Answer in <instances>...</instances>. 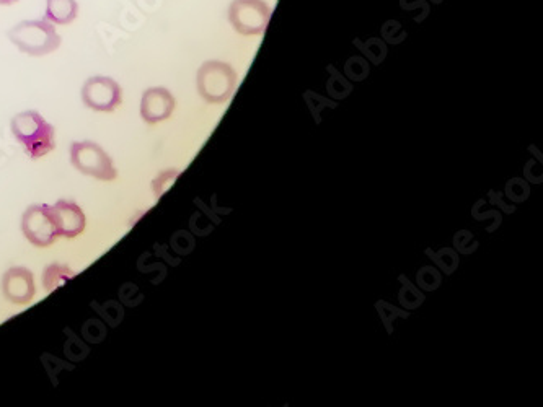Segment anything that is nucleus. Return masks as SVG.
Wrapping results in <instances>:
<instances>
[{
    "instance_id": "nucleus-1",
    "label": "nucleus",
    "mask_w": 543,
    "mask_h": 407,
    "mask_svg": "<svg viewBox=\"0 0 543 407\" xmlns=\"http://www.w3.org/2000/svg\"><path fill=\"white\" fill-rule=\"evenodd\" d=\"M12 132L31 158L45 157L54 149V127L36 111H25L12 119Z\"/></svg>"
},
{
    "instance_id": "nucleus-9",
    "label": "nucleus",
    "mask_w": 543,
    "mask_h": 407,
    "mask_svg": "<svg viewBox=\"0 0 543 407\" xmlns=\"http://www.w3.org/2000/svg\"><path fill=\"white\" fill-rule=\"evenodd\" d=\"M53 211L58 222L59 237L74 238L84 232V212L76 204L61 201L54 204Z\"/></svg>"
},
{
    "instance_id": "nucleus-2",
    "label": "nucleus",
    "mask_w": 543,
    "mask_h": 407,
    "mask_svg": "<svg viewBox=\"0 0 543 407\" xmlns=\"http://www.w3.org/2000/svg\"><path fill=\"white\" fill-rule=\"evenodd\" d=\"M9 38L22 53L45 56L53 53L61 44V36L48 20H25L9 31Z\"/></svg>"
},
{
    "instance_id": "nucleus-7",
    "label": "nucleus",
    "mask_w": 543,
    "mask_h": 407,
    "mask_svg": "<svg viewBox=\"0 0 543 407\" xmlns=\"http://www.w3.org/2000/svg\"><path fill=\"white\" fill-rule=\"evenodd\" d=\"M82 100L95 111H113L121 105L123 92L110 77H92L82 88Z\"/></svg>"
},
{
    "instance_id": "nucleus-5",
    "label": "nucleus",
    "mask_w": 543,
    "mask_h": 407,
    "mask_svg": "<svg viewBox=\"0 0 543 407\" xmlns=\"http://www.w3.org/2000/svg\"><path fill=\"white\" fill-rule=\"evenodd\" d=\"M23 232L31 243L48 246L59 237L53 206H35L23 217Z\"/></svg>"
},
{
    "instance_id": "nucleus-11",
    "label": "nucleus",
    "mask_w": 543,
    "mask_h": 407,
    "mask_svg": "<svg viewBox=\"0 0 543 407\" xmlns=\"http://www.w3.org/2000/svg\"><path fill=\"white\" fill-rule=\"evenodd\" d=\"M79 14L77 0H46L45 20L53 25H69Z\"/></svg>"
},
{
    "instance_id": "nucleus-8",
    "label": "nucleus",
    "mask_w": 543,
    "mask_h": 407,
    "mask_svg": "<svg viewBox=\"0 0 543 407\" xmlns=\"http://www.w3.org/2000/svg\"><path fill=\"white\" fill-rule=\"evenodd\" d=\"M175 110V98L167 88H151L144 93L141 101L142 118L147 123H160Z\"/></svg>"
},
{
    "instance_id": "nucleus-12",
    "label": "nucleus",
    "mask_w": 543,
    "mask_h": 407,
    "mask_svg": "<svg viewBox=\"0 0 543 407\" xmlns=\"http://www.w3.org/2000/svg\"><path fill=\"white\" fill-rule=\"evenodd\" d=\"M18 0H0V5H14Z\"/></svg>"
},
{
    "instance_id": "nucleus-10",
    "label": "nucleus",
    "mask_w": 543,
    "mask_h": 407,
    "mask_svg": "<svg viewBox=\"0 0 543 407\" xmlns=\"http://www.w3.org/2000/svg\"><path fill=\"white\" fill-rule=\"evenodd\" d=\"M5 295L12 300V302L23 303L30 302L35 292V285H33V277L27 269H12L7 272V276L4 279Z\"/></svg>"
},
{
    "instance_id": "nucleus-6",
    "label": "nucleus",
    "mask_w": 543,
    "mask_h": 407,
    "mask_svg": "<svg viewBox=\"0 0 543 407\" xmlns=\"http://www.w3.org/2000/svg\"><path fill=\"white\" fill-rule=\"evenodd\" d=\"M72 160L80 171L97 176L100 180H113L116 176L110 157L92 142L72 145Z\"/></svg>"
},
{
    "instance_id": "nucleus-4",
    "label": "nucleus",
    "mask_w": 543,
    "mask_h": 407,
    "mask_svg": "<svg viewBox=\"0 0 543 407\" xmlns=\"http://www.w3.org/2000/svg\"><path fill=\"white\" fill-rule=\"evenodd\" d=\"M270 5L263 0H234L229 9L232 27L242 35H261L270 23Z\"/></svg>"
},
{
    "instance_id": "nucleus-3",
    "label": "nucleus",
    "mask_w": 543,
    "mask_h": 407,
    "mask_svg": "<svg viewBox=\"0 0 543 407\" xmlns=\"http://www.w3.org/2000/svg\"><path fill=\"white\" fill-rule=\"evenodd\" d=\"M198 92L209 103H224L229 100L237 85L234 69L221 61H209L198 72Z\"/></svg>"
}]
</instances>
